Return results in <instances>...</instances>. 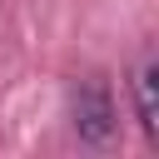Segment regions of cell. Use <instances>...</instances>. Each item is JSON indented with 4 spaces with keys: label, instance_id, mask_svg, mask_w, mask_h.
Wrapping results in <instances>:
<instances>
[{
    "label": "cell",
    "instance_id": "cell-2",
    "mask_svg": "<svg viewBox=\"0 0 159 159\" xmlns=\"http://www.w3.org/2000/svg\"><path fill=\"white\" fill-rule=\"evenodd\" d=\"M134 119L149 144H159V60H144L134 70Z\"/></svg>",
    "mask_w": 159,
    "mask_h": 159
},
{
    "label": "cell",
    "instance_id": "cell-1",
    "mask_svg": "<svg viewBox=\"0 0 159 159\" xmlns=\"http://www.w3.org/2000/svg\"><path fill=\"white\" fill-rule=\"evenodd\" d=\"M70 124H75L80 144H89V149L114 144V129H119V119H114V94H109V84H104L99 75H84V80L70 84Z\"/></svg>",
    "mask_w": 159,
    "mask_h": 159
}]
</instances>
